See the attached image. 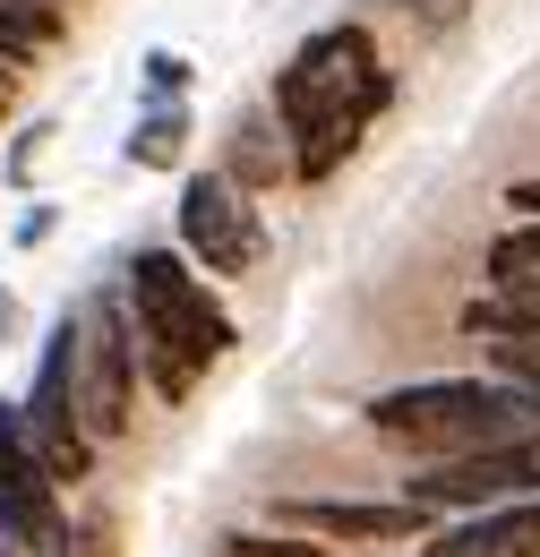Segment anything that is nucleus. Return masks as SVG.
I'll return each instance as SVG.
<instances>
[{
  "label": "nucleus",
  "instance_id": "obj_1",
  "mask_svg": "<svg viewBox=\"0 0 540 557\" xmlns=\"http://www.w3.org/2000/svg\"><path fill=\"white\" fill-rule=\"evenodd\" d=\"M121 300H130L137 377L155 386V404H189L198 377L241 344L232 309L206 292V267H189V249H137V258H121Z\"/></svg>",
  "mask_w": 540,
  "mask_h": 557
},
{
  "label": "nucleus",
  "instance_id": "obj_2",
  "mask_svg": "<svg viewBox=\"0 0 540 557\" xmlns=\"http://www.w3.org/2000/svg\"><path fill=\"white\" fill-rule=\"evenodd\" d=\"M369 429L404 455H472V446H506L540 429V404L532 386L515 377H420V386H386L369 404Z\"/></svg>",
  "mask_w": 540,
  "mask_h": 557
},
{
  "label": "nucleus",
  "instance_id": "obj_3",
  "mask_svg": "<svg viewBox=\"0 0 540 557\" xmlns=\"http://www.w3.org/2000/svg\"><path fill=\"white\" fill-rule=\"evenodd\" d=\"M395 103V77L378 61V35L360 26V17H343V26H318L283 70H274V129L283 138H300L309 121H327V112H352V121H378Z\"/></svg>",
  "mask_w": 540,
  "mask_h": 557
},
{
  "label": "nucleus",
  "instance_id": "obj_4",
  "mask_svg": "<svg viewBox=\"0 0 540 557\" xmlns=\"http://www.w3.org/2000/svg\"><path fill=\"white\" fill-rule=\"evenodd\" d=\"M77 420L86 437H130L137 420V344H130V300L121 283H103L86 309H77Z\"/></svg>",
  "mask_w": 540,
  "mask_h": 557
},
{
  "label": "nucleus",
  "instance_id": "obj_5",
  "mask_svg": "<svg viewBox=\"0 0 540 557\" xmlns=\"http://www.w3.org/2000/svg\"><path fill=\"white\" fill-rule=\"evenodd\" d=\"M540 488V429L506 437V446H472V455H438L429 472H404V497L429 515H472V506H506Z\"/></svg>",
  "mask_w": 540,
  "mask_h": 557
},
{
  "label": "nucleus",
  "instance_id": "obj_6",
  "mask_svg": "<svg viewBox=\"0 0 540 557\" xmlns=\"http://www.w3.org/2000/svg\"><path fill=\"white\" fill-rule=\"evenodd\" d=\"M181 249H189V267H206V275H258V258H267L258 198L232 172L181 181Z\"/></svg>",
  "mask_w": 540,
  "mask_h": 557
},
{
  "label": "nucleus",
  "instance_id": "obj_7",
  "mask_svg": "<svg viewBox=\"0 0 540 557\" xmlns=\"http://www.w3.org/2000/svg\"><path fill=\"white\" fill-rule=\"evenodd\" d=\"M0 541L26 557H52V541H61V481L26 446L17 404H0Z\"/></svg>",
  "mask_w": 540,
  "mask_h": 557
},
{
  "label": "nucleus",
  "instance_id": "obj_8",
  "mask_svg": "<svg viewBox=\"0 0 540 557\" xmlns=\"http://www.w3.org/2000/svg\"><path fill=\"white\" fill-rule=\"evenodd\" d=\"M420 557H540V488L506 506H472L446 532H420Z\"/></svg>",
  "mask_w": 540,
  "mask_h": 557
},
{
  "label": "nucleus",
  "instance_id": "obj_9",
  "mask_svg": "<svg viewBox=\"0 0 540 557\" xmlns=\"http://www.w3.org/2000/svg\"><path fill=\"white\" fill-rule=\"evenodd\" d=\"M283 523L300 532H335V541H420L429 532V506L420 497H386V506H360V497H300V506H274Z\"/></svg>",
  "mask_w": 540,
  "mask_h": 557
},
{
  "label": "nucleus",
  "instance_id": "obj_10",
  "mask_svg": "<svg viewBox=\"0 0 540 557\" xmlns=\"http://www.w3.org/2000/svg\"><path fill=\"white\" fill-rule=\"evenodd\" d=\"M121 154H130L137 172H181V154H189V112H181V95H172V103H146Z\"/></svg>",
  "mask_w": 540,
  "mask_h": 557
},
{
  "label": "nucleus",
  "instance_id": "obj_11",
  "mask_svg": "<svg viewBox=\"0 0 540 557\" xmlns=\"http://www.w3.org/2000/svg\"><path fill=\"white\" fill-rule=\"evenodd\" d=\"M283 172H292V154L267 138V112H249V121L232 129V181H241V189L258 198V189H274Z\"/></svg>",
  "mask_w": 540,
  "mask_h": 557
},
{
  "label": "nucleus",
  "instance_id": "obj_12",
  "mask_svg": "<svg viewBox=\"0 0 540 557\" xmlns=\"http://www.w3.org/2000/svg\"><path fill=\"white\" fill-rule=\"evenodd\" d=\"M44 44H61V9L52 0H0V61H35Z\"/></svg>",
  "mask_w": 540,
  "mask_h": 557
},
{
  "label": "nucleus",
  "instance_id": "obj_13",
  "mask_svg": "<svg viewBox=\"0 0 540 557\" xmlns=\"http://www.w3.org/2000/svg\"><path fill=\"white\" fill-rule=\"evenodd\" d=\"M480 275L498 283V292H524V283H540V223H532V214H524L515 232H498V240H489V267H480Z\"/></svg>",
  "mask_w": 540,
  "mask_h": 557
},
{
  "label": "nucleus",
  "instance_id": "obj_14",
  "mask_svg": "<svg viewBox=\"0 0 540 557\" xmlns=\"http://www.w3.org/2000/svg\"><path fill=\"white\" fill-rule=\"evenodd\" d=\"M52 557H121V532H112V515H86V523H61Z\"/></svg>",
  "mask_w": 540,
  "mask_h": 557
},
{
  "label": "nucleus",
  "instance_id": "obj_15",
  "mask_svg": "<svg viewBox=\"0 0 540 557\" xmlns=\"http://www.w3.org/2000/svg\"><path fill=\"white\" fill-rule=\"evenodd\" d=\"M137 86H146V103H172V95H189V61H181V52H146V61H137Z\"/></svg>",
  "mask_w": 540,
  "mask_h": 557
},
{
  "label": "nucleus",
  "instance_id": "obj_16",
  "mask_svg": "<svg viewBox=\"0 0 540 557\" xmlns=\"http://www.w3.org/2000/svg\"><path fill=\"white\" fill-rule=\"evenodd\" d=\"M214 557H318L309 541H283V532H223Z\"/></svg>",
  "mask_w": 540,
  "mask_h": 557
},
{
  "label": "nucleus",
  "instance_id": "obj_17",
  "mask_svg": "<svg viewBox=\"0 0 540 557\" xmlns=\"http://www.w3.org/2000/svg\"><path fill=\"white\" fill-rule=\"evenodd\" d=\"M44 138H52V121H35V129H17V146H9V181H26V172H35V154H44Z\"/></svg>",
  "mask_w": 540,
  "mask_h": 557
},
{
  "label": "nucleus",
  "instance_id": "obj_18",
  "mask_svg": "<svg viewBox=\"0 0 540 557\" xmlns=\"http://www.w3.org/2000/svg\"><path fill=\"white\" fill-rule=\"evenodd\" d=\"M52 223H61V214H52V207H35L26 223H17V249H35V240H52Z\"/></svg>",
  "mask_w": 540,
  "mask_h": 557
},
{
  "label": "nucleus",
  "instance_id": "obj_19",
  "mask_svg": "<svg viewBox=\"0 0 540 557\" xmlns=\"http://www.w3.org/2000/svg\"><path fill=\"white\" fill-rule=\"evenodd\" d=\"M404 9H420V17H438V26H446V17L464 9V0H404Z\"/></svg>",
  "mask_w": 540,
  "mask_h": 557
},
{
  "label": "nucleus",
  "instance_id": "obj_20",
  "mask_svg": "<svg viewBox=\"0 0 540 557\" xmlns=\"http://www.w3.org/2000/svg\"><path fill=\"white\" fill-rule=\"evenodd\" d=\"M17 103V61H0V112Z\"/></svg>",
  "mask_w": 540,
  "mask_h": 557
},
{
  "label": "nucleus",
  "instance_id": "obj_21",
  "mask_svg": "<svg viewBox=\"0 0 540 557\" xmlns=\"http://www.w3.org/2000/svg\"><path fill=\"white\" fill-rule=\"evenodd\" d=\"M9 326H17V300H9V292H0V344H9Z\"/></svg>",
  "mask_w": 540,
  "mask_h": 557
}]
</instances>
